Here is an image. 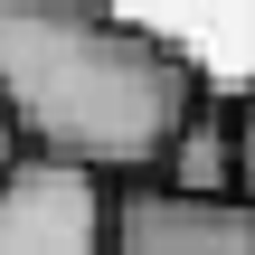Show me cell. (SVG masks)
<instances>
[{
	"label": "cell",
	"instance_id": "cell-3",
	"mask_svg": "<svg viewBox=\"0 0 255 255\" xmlns=\"http://www.w3.org/2000/svg\"><path fill=\"white\" fill-rule=\"evenodd\" d=\"M104 255H255V189H189L161 170L114 180Z\"/></svg>",
	"mask_w": 255,
	"mask_h": 255
},
{
	"label": "cell",
	"instance_id": "cell-2",
	"mask_svg": "<svg viewBox=\"0 0 255 255\" xmlns=\"http://www.w3.org/2000/svg\"><path fill=\"white\" fill-rule=\"evenodd\" d=\"M114 246V180L57 151L0 161V255H104Z\"/></svg>",
	"mask_w": 255,
	"mask_h": 255
},
{
	"label": "cell",
	"instance_id": "cell-4",
	"mask_svg": "<svg viewBox=\"0 0 255 255\" xmlns=\"http://www.w3.org/2000/svg\"><path fill=\"white\" fill-rule=\"evenodd\" d=\"M161 180H189V189H246V132H237V104H199L180 123V142L161 151Z\"/></svg>",
	"mask_w": 255,
	"mask_h": 255
},
{
	"label": "cell",
	"instance_id": "cell-5",
	"mask_svg": "<svg viewBox=\"0 0 255 255\" xmlns=\"http://www.w3.org/2000/svg\"><path fill=\"white\" fill-rule=\"evenodd\" d=\"M237 132H246V189H255V76H246V95H237Z\"/></svg>",
	"mask_w": 255,
	"mask_h": 255
},
{
	"label": "cell",
	"instance_id": "cell-1",
	"mask_svg": "<svg viewBox=\"0 0 255 255\" xmlns=\"http://www.w3.org/2000/svg\"><path fill=\"white\" fill-rule=\"evenodd\" d=\"M199 104V57L123 19L114 0H0V114L28 151L132 180L161 170Z\"/></svg>",
	"mask_w": 255,
	"mask_h": 255
},
{
	"label": "cell",
	"instance_id": "cell-6",
	"mask_svg": "<svg viewBox=\"0 0 255 255\" xmlns=\"http://www.w3.org/2000/svg\"><path fill=\"white\" fill-rule=\"evenodd\" d=\"M9 151H19V132H9V114H0V161H9Z\"/></svg>",
	"mask_w": 255,
	"mask_h": 255
}]
</instances>
